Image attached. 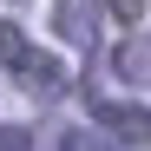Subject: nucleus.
Listing matches in <instances>:
<instances>
[{"label": "nucleus", "mask_w": 151, "mask_h": 151, "mask_svg": "<svg viewBox=\"0 0 151 151\" xmlns=\"http://www.w3.org/2000/svg\"><path fill=\"white\" fill-rule=\"evenodd\" d=\"M99 7H105L112 20H125V27H132V20H145V0H99Z\"/></svg>", "instance_id": "obj_5"}, {"label": "nucleus", "mask_w": 151, "mask_h": 151, "mask_svg": "<svg viewBox=\"0 0 151 151\" xmlns=\"http://www.w3.org/2000/svg\"><path fill=\"white\" fill-rule=\"evenodd\" d=\"M27 86H33L40 99H59V92H66L72 79H66V66H59L53 53H33V66H27Z\"/></svg>", "instance_id": "obj_2"}, {"label": "nucleus", "mask_w": 151, "mask_h": 151, "mask_svg": "<svg viewBox=\"0 0 151 151\" xmlns=\"http://www.w3.org/2000/svg\"><path fill=\"white\" fill-rule=\"evenodd\" d=\"M0 151H27V132L20 125H0Z\"/></svg>", "instance_id": "obj_7"}, {"label": "nucleus", "mask_w": 151, "mask_h": 151, "mask_svg": "<svg viewBox=\"0 0 151 151\" xmlns=\"http://www.w3.org/2000/svg\"><path fill=\"white\" fill-rule=\"evenodd\" d=\"M92 118L105 125L112 138H125V145H145L151 138V112L145 105H125V99H92Z\"/></svg>", "instance_id": "obj_1"}, {"label": "nucleus", "mask_w": 151, "mask_h": 151, "mask_svg": "<svg viewBox=\"0 0 151 151\" xmlns=\"http://www.w3.org/2000/svg\"><path fill=\"white\" fill-rule=\"evenodd\" d=\"M59 151H105L92 132H59Z\"/></svg>", "instance_id": "obj_6"}, {"label": "nucleus", "mask_w": 151, "mask_h": 151, "mask_svg": "<svg viewBox=\"0 0 151 151\" xmlns=\"http://www.w3.org/2000/svg\"><path fill=\"white\" fill-rule=\"evenodd\" d=\"M112 66H118V79L145 86V79H151V46H145V40H125L118 53H112Z\"/></svg>", "instance_id": "obj_3"}, {"label": "nucleus", "mask_w": 151, "mask_h": 151, "mask_svg": "<svg viewBox=\"0 0 151 151\" xmlns=\"http://www.w3.org/2000/svg\"><path fill=\"white\" fill-rule=\"evenodd\" d=\"M0 66H13V72L33 66V46H27V33H20L13 20H0Z\"/></svg>", "instance_id": "obj_4"}]
</instances>
